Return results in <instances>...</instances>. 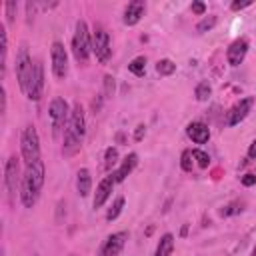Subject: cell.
<instances>
[{"label":"cell","instance_id":"836d02e7","mask_svg":"<svg viewBox=\"0 0 256 256\" xmlns=\"http://www.w3.org/2000/svg\"><path fill=\"white\" fill-rule=\"evenodd\" d=\"M144 134H146V126L144 124H138L136 126V132H134V140H142Z\"/></svg>","mask_w":256,"mask_h":256},{"label":"cell","instance_id":"7c38bea8","mask_svg":"<svg viewBox=\"0 0 256 256\" xmlns=\"http://www.w3.org/2000/svg\"><path fill=\"white\" fill-rule=\"evenodd\" d=\"M252 106H254V98H242L238 100L226 114V126H236L240 124L250 112H252Z\"/></svg>","mask_w":256,"mask_h":256},{"label":"cell","instance_id":"4dcf8cb0","mask_svg":"<svg viewBox=\"0 0 256 256\" xmlns=\"http://www.w3.org/2000/svg\"><path fill=\"white\" fill-rule=\"evenodd\" d=\"M248 6H252V2H250V0H244V2H238V0H236V2H232V4H230V8H232L234 12L244 10V8H248Z\"/></svg>","mask_w":256,"mask_h":256},{"label":"cell","instance_id":"74e56055","mask_svg":"<svg viewBox=\"0 0 256 256\" xmlns=\"http://www.w3.org/2000/svg\"><path fill=\"white\" fill-rule=\"evenodd\" d=\"M32 256H40V254H32Z\"/></svg>","mask_w":256,"mask_h":256},{"label":"cell","instance_id":"44dd1931","mask_svg":"<svg viewBox=\"0 0 256 256\" xmlns=\"http://www.w3.org/2000/svg\"><path fill=\"white\" fill-rule=\"evenodd\" d=\"M122 210H124V196H116L114 202H112V206H110L108 212H106V220H108V222L116 220V218L122 214Z\"/></svg>","mask_w":256,"mask_h":256},{"label":"cell","instance_id":"603a6c76","mask_svg":"<svg viewBox=\"0 0 256 256\" xmlns=\"http://www.w3.org/2000/svg\"><path fill=\"white\" fill-rule=\"evenodd\" d=\"M116 164H118V150L114 146H108L106 152H104V170L110 172Z\"/></svg>","mask_w":256,"mask_h":256},{"label":"cell","instance_id":"7a4b0ae2","mask_svg":"<svg viewBox=\"0 0 256 256\" xmlns=\"http://www.w3.org/2000/svg\"><path fill=\"white\" fill-rule=\"evenodd\" d=\"M84 138H86V116H84V108L80 104H74L72 110H70L68 124L64 128L62 154L64 156H74L82 148Z\"/></svg>","mask_w":256,"mask_h":256},{"label":"cell","instance_id":"d590c367","mask_svg":"<svg viewBox=\"0 0 256 256\" xmlns=\"http://www.w3.org/2000/svg\"><path fill=\"white\" fill-rule=\"evenodd\" d=\"M248 158L250 160H256V140H252V144L248 146Z\"/></svg>","mask_w":256,"mask_h":256},{"label":"cell","instance_id":"ffe728a7","mask_svg":"<svg viewBox=\"0 0 256 256\" xmlns=\"http://www.w3.org/2000/svg\"><path fill=\"white\" fill-rule=\"evenodd\" d=\"M0 40H2V48H0V70H2V76H4L6 74V54H8V34H6L4 24H0Z\"/></svg>","mask_w":256,"mask_h":256},{"label":"cell","instance_id":"f1b7e54d","mask_svg":"<svg viewBox=\"0 0 256 256\" xmlns=\"http://www.w3.org/2000/svg\"><path fill=\"white\" fill-rule=\"evenodd\" d=\"M214 26H216V16H206V18H202V20L198 22L196 30H198V32H208V30H212Z\"/></svg>","mask_w":256,"mask_h":256},{"label":"cell","instance_id":"52a82bcc","mask_svg":"<svg viewBox=\"0 0 256 256\" xmlns=\"http://www.w3.org/2000/svg\"><path fill=\"white\" fill-rule=\"evenodd\" d=\"M92 52L96 54V60L100 64H106L112 56V48H110V34L102 24H96L92 30Z\"/></svg>","mask_w":256,"mask_h":256},{"label":"cell","instance_id":"8d00e7d4","mask_svg":"<svg viewBox=\"0 0 256 256\" xmlns=\"http://www.w3.org/2000/svg\"><path fill=\"white\" fill-rule=\"evenodd\" d=\"M250 256H256V244H254V248H252V254Z\"/></svg>","mask_w":256,"mask_h":256},{"label":"cell","instance_id":"3957f363","mask_svg":"<svg viewBox=\"0 0 256 256\" xmlns=\"http://www.w3.org/2000/svg\"><path fill=\"white\" fill-rule=\"evenodd\" d=\"M92 52V36L88 30V24L84 20H76L74 36H72V54L78 64H86Z\"/></svg>","mask_w":256,"mask_h":256},{"label":"cell","instance_id":"4316f807","mask_svg":"<svg viewBox=\"0 0 256 256\" xmlns=\"http://www.w3.org/2000/svg\"><path fill=\"white\" fill-rule=\"evenodd\" d=\"M192 166H194V156H192V150H184L182 156H180V168L184 172H192Z\"/></svg>","mask_w":256,"mask_h":256},{"label":"cell","instance_id":"2e32d148","mask_svg":"<svg viewBox=\"0 0 256 256\" xmlns=\"http://www.w3.org/2000/svg\"><path fill=\"white\" fill-rule=\"evenodd\" d=\"M186 134L194 144H206L210 140V128L204 122H198V120H194L186 126Z\"/></svg>","mask_w":256,"mask_h":256},{"label":"cell","instance_id":"d6986e66","mask_svg":"<svg viewBox=\"0 0 256 256\" xmlns=\"http://www.w3.org/2000/svg\"><path fill=\"white\" fill-rule=\"evenodd\" d=\"M174 244H176L174 234H170V232L162 234L160 240H158V244H156L154 256H172V252H174Z\"/></svg>","mask_w":256,"mask_h":256},{"label":"cell","instance_id":"5bb4252c","mask_svg":"<svg viewBox=\"0 0 256 256\" xmlns=\"http://www.w3.org/2000/svg\"><path fill=\"white\" fill-rule=\"evenodd\" d=\"M248 54V40L246 38H236L230 46H228V52H226V60L230 66H238L244 62Z\"/></svg>","mask_w":256,"mask_h":256},{"label":"cell","instance_id":"4fadbf2b","mask_svg":"<svg viewBox=\"0 0 256 256\" xmlns=\"http://www.w3.org/2000/svg\"><path fill=\"white\" fill-rule=\"evenodd\" d=\"M114 184H116V180H114L112 174H110V176H104V178L100 180V184L96 186V192H94V200H92V206H94L96 210L102 208V206L106 204V200L112 196Z\"/></svg>","mask_w":256,"mask_h":256},{"label":"cell","instance_id":"f546056e","mask_svg":"<svg viewBox=\"0 0 256 256\" xmlns=\"http://www.w3.org/2000/svg\"><path fill=\"white\" fill-rule=\"evenodd\" d=\"M192 12L196 14V16H204V12H206V4L204 2H192Z\"/></svg>","mask_w":256,"mask_h":256},{"label":"cell","instance_id":"83f0119b","mask_svg":"<svg viewBox=\"0 0 256 256\" xmlns=\"http://www.w3.org/2000/svg\"><path fill=\"white\" fill-rule=\"evenodd\" d=\"M192 156H194V160H196V164H198L200 168H208V164H210V156H208L204 150L194 148V150H192Z\"/></svg>","mask_w":256,"mask_h":256},{"label":"cell","instance_id":"ba28073f","mask_svg":"<svg viewBox=\"0 0 256 256\" xmlns=\"http://www.w3.org/2000/svg\"><path fill=\"white\" fill-rule=\"evenodd\" d=\"M20 184H22V176H20V164L16 156H10L4 164V186L6 192L10 196V200H14L16 192L20 194Z\"/></svg>","mask_w":256,"mask_h":256},{"label":"cell","instance_id":"e575fe53","mask_svg":"<svg viewBox=\"0 0 256 256\" xmlns=\"http://www.w3.org/2000/svg\"><path fill=\"white\" fill-rule=\"evenodd\" d=\"M106 94H112L114 92V78L112 76H106Z\"/></svg>","mask_w":256,"mask_h":256},{"label":"cell","instance_id":"8fae6325","mask_svg":"<svg viewBox=\"0 0 256 256\" xmlns=\"http://www.w3.org/2000/svg\"><path fill=\"white\" fill-rule=\"evenodd\" d=\"M44 92V66L40 60L34 62V70H32V78L28 82V90H26V98L38 102L42 98Z\"/></svg>","mask_w":256,"mask_h":256},{"label":"cell","instance_id":"5b68a950","mask_svg":"<svg viewBox=\"0 0 256 256\" xmlns=\"http://www.w3.org/2000/svg\"><path fill=\"white\" fill-rule=\"evenodd\" d=\"M70 106L62 96H56L50 100L48 106V120H50V128H52V136H58L62 132V128H66L68 118H70Z\"/></svg>","mask_w":256,"mask_h":256},{"label":"cell","instance_id":"1f68e13d","mask_svg":"<svg viewBox=\"0 0 256 256\" xmlns=\"http://www.w3.org/2000/svg\"><path fill=\"white\" fill-rule=\"evenodd\" d=\"M4 8H6V16H8V20L12 22V20H14V12H16V2H6Z\"/></svg>","mask_w":256,"mask_h":256},{"label":"cell","instance_id":"277c9868","mask_svg":"<svg viewBox=\"0 0 256 256\" xmlns=\"http://www.w3.org/2000/svg\"><path fill=\"white\" fill-rule=\"evenodd\" d=\"M20 154L24 158V164H34L40 158V136L32 124H28L20 134Z\"/></svg>","mask_w":256,"mask_h":256},{"label":"cell","instance_id":"9a60e30c","mask_svg":"<svg viewBox=\"0 0 256 256\" xmlns=\"http://www.w3.org/2000/svg\"><path fill=\"white\" fill-rule=\"evenodd\" d=\"M144 12H146V2L134 0V2H130V4L124 8L122 22H124L126 26H136V24L140 22V18L144 16Z\"/></svg>","mask_w":256,"mask_h":256},{"label":"cell","instance_id":"d6a6232c","mask_svg":"<svg viewBox=\"0 0 256 256\" xmlns=\"http://www.w3.org/2000/svg\"><path fill=\"white\" fill-rule=\"evenodd\" d=\"M242 184L244 186H254L256 184V174H244L242 176Z\"/></svg>","mask_w":256,"mask_h":256},{"label":"cell","instance_id":"8992f818","mask_svg":"<svg viewBox=\"0 0 256 256\" xmlns=\"http://www.w3.org/2000/svg\"><path fill=\"white\" fill-rule=\"evenodd\" d=\"M16 80H18V86L20 90L26 94L28 90V82L32 78V70H34V62L30 58V52H28V44H20L18 48V54H16Z\"/></svg>","mask_w":256,"mask_h":256},{"label":"cell","instance_id":"484cf974","mask_svg":"<svg viewBox=\"0 0 256 256\" xmlns=\"http://www.w3.org/2000/svg\"><path fill=\"white\" fill-rule=\"evenodd\" d=\"M210 94H212V88H210V84L204 80V82H200L198 86H196V90H194V96H196V100H200V102H206L208 98H210Z\"/></svg>","mask_w":256,"mask_h":256},{"label":"cell","instance_id":"e0dca14e","mask_svg":"<svg viewBox=\"0 0 256 256\" xmlns=\"http://www.w3.org/2000/svg\"><path fill=\"white\" fill-rule=\"evenodd\" d=\"M136 166H138V154H136V152H130V154L120 162V166L116 168V172L112 174L114 180H116V184H118V182H124L126 176H130Z\"/></svg>","mask_w":256,"mask_h":256},{"label":"cell","instance_id":"30bf717a","mask_svg":"<svg viewBox=\"0 0 256 256\" xmlns=\"http://www.w3.org/2000/svg\"><path fill=\"white\" fill-rule=\"evenodd\" d=\"M126 240H128V232L126 230H120V232H114V234L106 236V240L102 242V246H100L96 256H118L124 250Z\"/></svg>","mask_w":256,"mask_h":256},{"label":"cell","instance_id":"9c48e42d","mask_svg":"<svg viewBox=\"0 0 256 256\" xmlns=\"http://www.w3.org/2000/svg\"><path fill=\"white\" fill-rule=\"evenodd\" d=\"M50 62H52V72L56 78H66L68 74V54L62 42H52L50 46Z\"/></svg>","mask_w":256,"mask_h":256},{"label":"cell","instance_id":"cb8c5ba5","mask_svg":"<svg viewBox=\"0 0 256 256\" xmlns=\"http://www.w3.org/2000/svg\"><path fill=\"white\" fill-rule=\"evenodd\" d=\"M242 210H244V202H242V200H234V202L226 204V206L220 210V216H224V218H228V216H236V214H240Z\"/></svg>","mask_w":256,"mask_h":256},{"label":"cell","instance_id":"7402d4cb","mask_svg":"<svg viewBox=\"0 0 256 256\" xmlns=\"http://www.w3.org/2000/svg\"><path fill=\"white\" fill-rule=\"evenodd\" d=\"M156 72H158L160 76H170V74L176 72V64H174L170 58H162V60L156 62Z\"/></svg>","mask_w":256,"mask_h":256},{"label":"cell","instance_id":"6da1fadb","mask_svg":"<svg viewBox=\"0 0 256 256\" xmlns=\"http://www.w3.org/2000/svg\"><path fill=\"white\" fill-rule=\"evenodd\" d=\"M44 176H46V170L42 160L24 166L22 184H20V202L24 208H34V204L38 202L44 186Z\"/></svg>","mask_w":256,"mask_h":256},{"label":"cell","instance_id":"d4e9b609","mask_svg":"<svg viewBox=\"0 0 256 256\" xmlns=\"http://www.w3.org/2000/svg\"><path fill=\"white\" fill-rule=\"evenodd\" d=\"M128 70H130L134 76H144V72H146V58H144V56H136V58L128 64Z\"/></svg>","mask_w":256,"mask_h":256},{"label":"cell","instance_id":"ac0fdd59","mask_svg":"<svg viewBox=\"0 0 256 256\" xmlns=\"http://www.w3.org/2000/svg\"><path fill=\"white\" fill-rule=\"evenodd\" d=\"M76 190H78V194L82 198L90 194V190H92V176H90L88 168H80L78 170V174H76Z\"/></svg>","mask_w":256,"mask_h":256}]
</instances>
